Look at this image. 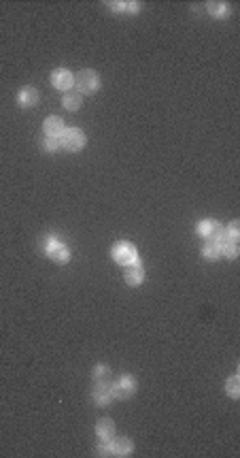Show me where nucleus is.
<instances>
[{"mask_svg": "<svg viewBox=\"0 0 240 458\" xmlns=\"http://www.w3.org/2000/svg\"><path fill=\"white\" fill-rule=\"evenodd\" d=\"M198 233L211 241H219L221 237H223V228H221V224L215 222V219H204V222L198 224Z\"/></svg>", "mask_w": 240, "mask_h": 458, "instance_id": "39448f33", "label": "nucleus"}, {"mask_svg": "<svg viewBox=\"0 0 240 458\" xmlns=\"http://www.w3.org/2000/svg\"><path fill=\"white\" fill-rule=\"evenodd\" d=\"M227 237H230V241H236V237H238V222H232V226L227 228Z\"/></svg>", "mask_w": 240, "mask_h": 458, "instance_id": "5701e85b", "label": "nucleus"}, {"mask_svg": "<svg viewBox=\"0 0 240 458\" xmlns=\"http://www.w3.org/2000/svg\"><path fill=\"white\" fill-rule=\"evenodd\" d=\"M134 390H136V384L130 375L121 377V380H117L113 384V396H119V399H128V396L134 394Z\"/></svg>", "mask_w": 240, "mask_h": 458, "instance_id": "423d86ee", "label": "nucleus"}, {"mask_svg": "<svg viewBox=\"0 0 240 458\" xmlns=\"http://www.w3.org/2000/svg\"><path fill=\"white\" fill-rule=\"evenodd\" d=\"M51 81H53V85H55L58 90H70V85L75 83V79H72V75H70L68 71H62V69H60V71L53 72Z\"/></svg>", "mask_w": 240, "mask_h": 458, "instance_id": "6e6552de", "label": "nucleus"}, {"mask_svg": "<svg viewBox=\"0 0 240 458\" xmlns=\"http://www.w3.org/2000/svg\"><path fill=\"white\" fill-rule=\"evenodd\" d=\"M143 277H145V273H143V268L140 266H128L126 268V282L130 284V286H138V284H143Z\"/></svg>", "mask_w": 240, "mask_h": 458, "instance_id": "f8f14e48", "label": "nucleus"}, {"mask_svg": "<svg viewBox=\"0 0 240 458\" xmlns=\"http://www.w3.org/2000/svg\"><path fill=\"white\" fill-rule=\"evenodd\" d=\"M208 11H211V15H215V17H225L230 9H227L225 2H211L208 4Z\"/></svg>", "mask_w": 240, "mask_h": 458, "instance_id": "dca6fc26", "label": "nucleus"}, {"mask_svg": "<svg viewBox=\"0 0 240 458\" xmlns=\"http://www.w3.org/2000/svg\"><path fill=\"white\" fill-rule=\"evenodd\" d=\"M202 254H204V258H208V260L219 258L221 256V243L219 241H208L204 245V249H202Z\"/></svg>", "mask_w": 240, "mask_h": 458, "instance_id": "4468645a", "label": "nucleus"}, {"mask_svg": "<svg viewBox=\"0 0 240 458\" xmlns=\"http://www.w3.org/2000/svg\"><path fill=\"white\" fill-rule=\"evenodd\" d=\"M110 7H115L117 11H138L136 2H113Z\"/></svg>", "mask_w": 240, "mask_h": 458, "instance_id": "aec40b11", "label": "nucleus"}, {"mask_svg": "<svg viewBox=\"0 0 240 458\" xmlns=\"http://www.w3.org/2000/svg\"><path fill=\"white\" fill-rule=\"evenodd\" d=\"M227 392H230V396H234V399H236V396L240 394V390H238V377H232V380L227 382Z\"/></svg>", "mask_w": 240, "mask_h": 458, "instance_id": "412c9836", "label": "nucleus"}, {"mask_svg": "<svg viewBox=\"0 0 240 458\" xmlns=\"http://www.w3.org/2000/svg\"><path fill=\"white\" fill-rule=\"evenodd\" d=\"M60 137H62L60 145H64L68 151H79L85 143V137H83V132L79 130V128H64V132L60 134Z\"/></svg>", "mask_w": 240, "mask_h": 458, "instance_id": "f03ea898", "label": "nucleus"}, {"mask_svg": "<svg viewBox=\"0 0 240 458\" xmlns=\"http://www.w3.org/2000/svg\"><path fill=\"white\" fill-rule=\"evenodd\" d=\"M43 247H45L49 258L55 260V262H66L70 258L68 247H66L64 243H60L58 239H53V237H45V239H43Z\"/></svg>", "mask_w": 240, "mask_h": 458, "instance_id": "f257e3e1", "label": "nucleus"}, {"mask_svg": "<svg viewBox=\"0 0 240 458\" xmlns=\"http://www.w3.org/2000/svg\"><path fill=\"white\" fill-rule=\"evenodd\" d=\"M109 375H110V369H109L107 364H98L96 369H94V380L96 382H104Z\"/></svg>", "mask_w": 240, "mask_h": 458, "instance_id": "a211bd4d", "label": "nucleus"}, {"mask_svg": "<svg viewBox=\"0 0 240 458\" xmlns=\"http://www.w3.org/2000/svg\"><path fill=\"white\" fill-rule=\"evenodd\" d=\"M91 396H94V401L98 405H109V403L113 401V388L104 382H98L94 390H91Z\"/></svg>", "mask_w": 240, "mask_h": 458, "instance_id": "0eeeda50", "label": "nucleus"}, {"mask_svg": "<svg viewBox=\"0 0 240 458\" xmlns=\"http://www.w3.org/2000/svg\"><path fill=\"white\" fill-rule=\"evenodd\" d=\"M221 254H225L227 258H236V256H238V245H236V241H225V243H221Z\"/></svg>", "mask_w": 240, "mask_h": 458, "instance_id": "f3484780", "label": "nucleus"}, {"mask_svg": "<svg viewBox=\"0 0 240 458\" xmlns=\"http://www.w3.org/2000/svg\"><path fill=\"white\" fill-rule=\"evenodd\" d=\"M58 147H60V141L55 137H47L45 141H43V149L45 151H55Z\"/></svg>", "mask_w": 240, "mask_h": 458, "instance_id": "6ab92c4d", "label": "nucleus"}, {"mask_svg": "<svg viewBox=\"0 0 240 458\" xmlns=\"http://www.w3.org/2000/svg\"><path fill=\"white\" fill-rule=\"evenodd\" d=\"M64 107L68 109V111H77V109L81 107V96L75 94V92L66 94V96H64Z\"/></svg>", "mask_w": 240, "mask_h": 458, "instance_id": "2eb2a0df", "label": "nucleus"}, {"mask_svg": "<svg viewBox=\"0 0 240 458\" xmlns=\"http://www.w3.org/2000/svg\"><path fill=\"white\" fill-rule=\"evenodd\" d=\"M43 128H45L47 137H55V139H58L60 134L64 132V121L60 120V118H47L45 120V126H43Z\"/></svg>", "mask_w": 240, "mask_h": 458, "instance_id": "1a4fd4ad", "label": "nucleus"}, {"mask_svg": "<svg viewBox=\"0 0 240 458\" xmlns=\"http://www.w3.org/2000/svg\"><path fill=\"white\" fill-rule=\"evenodd\" d=\"M36 102H39V92L34 88H23L20 92V105L22 107H32Z\"/></svg>", "mask_w": 240, "mask_h": 458, "instance_id": "9d476101", "label": "nucleus"}, {"mask_svg": "<svg viewBox=\"0 0 240 458\" xmlns=\"http://www.w3.org/2000/svg\"><path fill=\"white\" fill-rule=\"evenodd\" d=\"M110 445H113V454L115 456L132 454V441H130V439H117V441H113Z\"/></svg>", "mask_w": 240, "mask_h": 458, "instance_id": "ddd939ff", "label": "nucleus"}, {"mask_svg": "<svg viewBox=\"0 0 240 458\" xmlns=\"http://www.w3.org/2000/svg\"><path fill=\"white\" fill-rule=\"evenodd\" d=\"M96 433H98V437H100V439H110V437L115 435V424L110 422L109 418H104V420H100V422H98Z\"/></svg>", "mask_w": 240, "mask_h": 458, "instance_id": "9b49d317", "label": "nucleus"}, {"mask_svg": "<svg viewBox=\"0 0 240 458\" xmlns=\"http://www.w3.org/2000/svg\"><path fill=\"white\" fill-rule=\"evenodd\" d=\"M113 454V445L109 443V439H104V443L98 445V456H109Z\"/></svg>", "mask_w": 240, "mask_h": 458, "instance_id": "4be33fe9", "label": "nucleus"}, {"mask_svg": "<svg viewBox=\"0 0 240 458\" xmlns=\"http://www.w3.org/2000/svg\"><path fill=\"white\" fill-rule=\"evenodd\" d=\"M75 83L79 92H83V94H91V92L98 90V85H100V79L94 71H81L79 75L75 77Z\"/></svg>", "mask_w": 240, "mask_h": 458, "instance_id": "7ed1b4c3", "label": "nucleus"}, {"mask_svg": "<svg viewBox=\"0 0 240 458\" xmlns=\"http://www.w3.org/2000/svg\"><path fill=\"white\" fill-rule=\"evenodd\" d=\"M113 258L119 262V265H134V262L138 260V254H136L132 243H117L113 247Z\"/></svg>", "mask_w": 240, "mask_h": 458, "instance_id": "20e7f679", "label": "nucleus"}]
</instances>
